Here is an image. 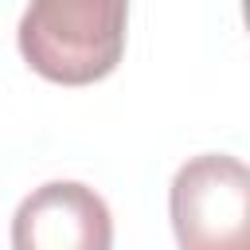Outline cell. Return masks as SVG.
<instances>
[{
  "mask_svg": "<svg viewBox=\"0 0 250 250\" xmlns=\"http://www.w3.org/2000/svg\"><path fill=\"white\" fill-rule=\"evenodd\" d=\"M129 0H31L16 43L23 62L59 86H90L117 70L125 55Z\"/></svg>",
  "mask_w": 250,
  "mask_h": 250,
  "instance_id": "1",
  "label": "cell"
},
{
  "mask_svg": "<svg viewBox=\"0 0 250 250\" xmlns=\"http://www.w3.org/2000/svg\"><path fill=\"white\" fill-rule=\"evenodd\" d=\"M180 250H250V168L227 152L180 164L168 188Z\"/></svg>",
  "mask_w": 250,
  "mask_h": 250,
  "instance_id": "2",
  "label": "cell"
},
{
  "mask_svg": "<svg viewBox=\"0 0 250 250\" xmlns=\"http://www.w3.org/2000/svg\"><path fill=\"white\" fill-rule=\"evenodd\" d=\"M12 250H113V215L94 188L51 180L16 207Z\"/></svg>",
  "mask_w": 250,
  "mask_h": 250,
  "instance_id": "3",
  "label": "cell"
}]
</instances>
